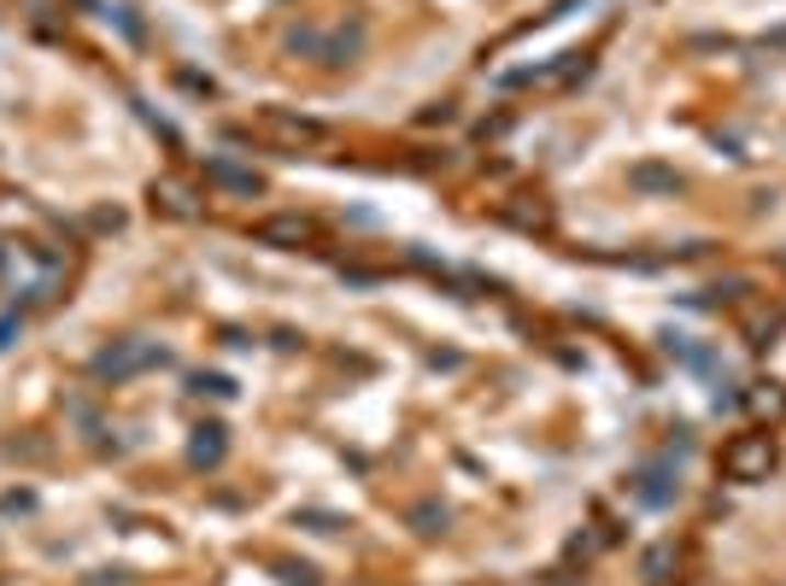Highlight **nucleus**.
I'll return each mask as SVG.
<instances>
[{
    "label": "nucleus",
    "mask_w": 786,
    "mask_h": 586,
    "mask_svg": "<svg viewBox=\"0 0 786 586\" xmlns=\"http://www.w3.org/2000/svg\"><path fill=\"white\" fill-rule=\"evenodd\" d=\"M768 458H775V446H768V435H751V440H740L728 452V470L740 475V481H751L757 470H768Z\"/></svg>",
    "instance_id": "nucleus-1"
}]
</instances>
